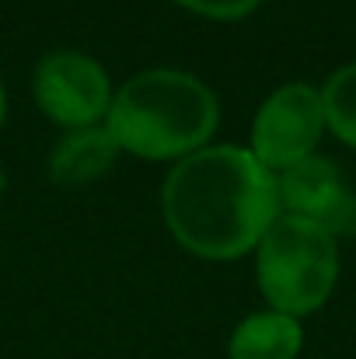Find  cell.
Here are the masks:
<instances>
[{"label":"cell","instance_id":"cell-1","mask_svg":"<svg viewBox=\"0 0 356 359\" xmlns=\"http://www.w3.org/2000/svg\"><path fill=\"white\" fill-rule=\"evenodd\" d=\"M283 213L279 182L248 147L210 143L178 161L161 185L168 234L206 262H237Z\"/></svg>","mask_w":356,"mask_h":359},{"label":"cell","instance_id":"cell-7","mask_svg":"<svg viewBox=\"0 0 356 359\" xmlns=\"http://www.w3.org/2000/svg\"><path fill=\"white\" fill-rule=\"evenodd\" d=\"M119 154L122 150L105 122L88 129H70L49 150V178L56 185H91L116 168Z\"/></svg>","mask_w":356,"mask_h":359},{"label":"cell","instance_id":"cell-4","mask_svg":"<svg viewBox=\"0 0 356 359\" xmlns=\"http://www.w3.org/2000/svg\"><path fill=\"white\" fill-rule=\"evenodd\" d=\"M109 70L81 49H49L32 74V98L39 112L63 133L102 126L112 109Z\"/></svg>","mask_w":356,"mask_h":359},{"label":"cell","instance_id":"cell-3","mask_svg":"<svg viewBox=\"0 0 356 359\" xmlns=\"http://www.w3.org/2000/svg\"><path fill=\"white\" fill-rule=\"evenodd\" d=\"M255 279L269 311L304 321L339 283V241L304 217L279 213L255 248Z\"/></svg>","mask_w":356,"mask_h":359},{"label":"cell","instance_id":"cell-10","mask_svg":"<svg viewBox=\"0 0 356 359\" xmlns=\"http://www.w3.org/2000/svg\"><path fill=\"white\" fill-rule=\"evenodd\" d=\"M175 4L199 18H210V21H241V18L255 14L262 0H175Z\"/></svg>","mask_w":356,"mask_h":359},{"label":"cell","instance_id":"cell-5","mask_svg":"<svg viewBox=\"0 0 356 359\" xmlns=\"http://www.w3.org/2000/svg\"><path fill=\"white\" fill-rule=\"evenodd\" d=\"M325 109L322 91L308 81H286L276 91L265 95L251 119V157L269 168L272 175L308 161L318 154V143L325 136Z\"/></svg>","mask_w":356,"mask_h":359},{"label":"cell","instance_id":"cell-8","mask_svg":"<svg viewBox=\"0 0 356 359\" xmlns=\"http://www.w3.org/2000/svg\"><path fill=\"white\" fill-rule=\"evenodd\" d=\"M304 349V325L279 311H251L228 339V359H297Z\"/></svg>","mask_w":356,"mask_h":359},{"label":"cell","instance_id":"cell-9","mask_svg":"<svg viewBox=\"0 0 356 359\" xmlns=\"http://www.w3.org/2000/svg\"><path fill=\"white\" fill-rule=\"evenodd\" d=\"M318 91L325 109V129L339 143L356 150V63H346L336 74H329V81Z\"/></svg>","mask_w":356,"mask_h":359},{"label":"cell","instance_id":"cell-6","mask_svg":"<svg viewBox=\"0 0 356 359\" xmlns=\"http://www.w3.org/2000/svg\"><path fill=\"white\" fill-rule=\"evenodd\" d=\"M276 182L283 213L325 227L336 241L356 238V192L332 157L311 154L308 161L279 171Z\"/></svg>","mask_w":356,"mask_h":359},{"label":"cell","instance_id":"cell-11","mask_svg":"<svg viewBox=\"0 0 356 359\" xmlns=\"http://www.w3.org/2000/svg\"><path fill=\"white\" fill-rule=\"evenodd\" d=\"M4 122H7V88L0 81V129H4Z\"/></svg>","mask_w":356,"mask_h":359},{"label":"cell","instance_id":"cell-2","mask_svg":"<svg viewBox=\"0 0 356 359\" xmlns=\"http://www.w3.org/2000/svg\"><path fill=\"white\" fill-rule=\"evenodd\" d=\"M105 126L122 154L178 164L210 147L220 126V102L203 77L154 67L119 84Z\"/></svg>","mask_w":356,"mask_h":359}]
</instances>
